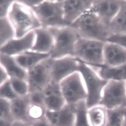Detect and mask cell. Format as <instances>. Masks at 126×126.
<instances>
[{"instance_id": "6da1fadb", "label": "cell", "mask_w": 126, "mask_h": 126, "mask_svg": "<svg viewBox=\"0 0 126 126\" xmlns=\"http://www.w3.org/2000/svg\"><path fill=\"white\" fill-rule=\"evenodd\" d=\"M80 38L107 42L113 33L108 25L91 9L84 13L70 25Z\"/></svg>"}, {"instance_id": "7a4b0ae2", "label": "cell", "mask_w": 126, "mask_h": 126, "mask_svg": "<svg viewBox=\"0 0 126 126\" xmlns=\"http://www.w3.org/2000/svg\"><path fill=\"white\" fill-rule=\"evenodd\" d=\"M7 17L15 29L16 39L22 38L30 32L42 27L32 8L19 0L13 2Z\"/></svg>"}, {"instance_id": "3957f363", "label": "cell", "mask_w": 126, "mask_h": 126, "mask_svg": "<svg viewBox=\"0 0 126 126\" xmlns=\"http://www.w3.org/2000/svg\"><path fill=\"white\" fill-rule=\"evenodd\" d=\"M48 28L54 39V46L50 53L51 58L58 59L68 56L75 57V46L80 38L76 31L70 26Z\"/></svg>"}, {"instance_id": "277c9868", "label": "cell", "mask_w": 126, "mask_h": 126, "mask_svg": "<svg viewBox=\"0 0 126 126\" xmlns=\"http://www.w3.org/2000/svg\"><path fill=\"white\" fill-rule=\"evenodd\" d=\"M64 0H43L31 8L42 27H60L67 26L64 21Z\"/></svg>"}, {"instance_id": "5b68a950", "label": "cell", "mask_w": 126, "mask_h": 126, "mask_svg": "<svg viewBox=\"0 0 126 126\" xmlns=\"http://www.w3.org/2000/svg\"><path fill=\"white\" fill-rule=\"evenodd\" d=\"M79 61V72L81 73L87 92L88 109L99 105L103 91L108 81L101 78L89 65Z\"/></svg>"}, {"instance_id": "8992f818", "label": "cell", "mask_w": 126, "mask_h": 126, "mask_svg": "<svg viewBox=\"0 0 126 126\" xmlns=\"http://www.w3.org/2000/svg\"><path fill=\"white\" fill-rule=\"evenodd\" d=\"M106 42L79 38L74 48V57L88 65H104V48Z\"/></svg>"}, {"instance_id": "52a82bcc", "label": "cell", "mask_w": 126, "mask_h": 126, "mask_svg": "<svg viewBox=\"0 0 126 126\" xmlns=\"http://www.w3.org/2000/svg\"><path fill=\"white\" fill-rule=\"evenodd\" d=\"M59 85L62 94L68 104L74 106L80 102L87 100V89L82 76L79 71L62 80Z\"/></svg>"}, {"instance_id": "ba28073f", "label": "cell", "mask_w": 126, "mask_h": 126, "mask_svg": "<svg viewBox=\"0 0 126 126\" xmlns=\"http://www.w3.org/2000/svg\"><path fill=\"white\" fill-rule=\"evenodd\" d=\"M53 60L50 57L27 71V81L30 93L42 92L52 81Z\"/></svg>"}, {"instance_id": "9c48e42d", "label": "cell", "mask_w": 126, "mask_h": 126, "mask_svg": "<svg viewBox=\"0 0 126 126\" xmlns=\"http://www.w3.org/2000/svg\"><path fill=\"white\" fill-rule=\"evenodd\" d=\"M99 105L107 110L126 109V81H108L103 91Z\"/></svg>"}, {"instance_id": "30bf717a", "label": "cell", "mask_w": 126, "mask_h": 126, "mask_svg": "<svg viewBox=\"0 0 126 126\" xmlns=\"http://www.w3.org/2000/svg\"><path fill=\"white\" fill-rule=\"evenodd\" d=\"M79 64L78 59L71 56L53 59L52 64V80L59 83L65 78L79 71Z\"/></svg>"}, {"instance_id": "8fae6325", "label": "cell", "mask_w": 126, "mask_h": 126, "mask_svg": "<svg viewBox=\"0 0 126 126\" xmlns=\"http://www.w3.org/2000/svg\"><path fill=\"white\" fill-rule=\"evenodd\" d=\"M36 38V34L33 30L22 38L11 40L0 47V53L14 56L30 51L35 43Z\"/></svg>"}, {"instance_id": "7c38bea8", "label": "cell", "mask_w": 126, "mask_h": 126, "mask_svg": "<svg viewBox=\"0 0 126 126\" xmlns=\"http://www.w3.org/2000/svg\"><path fill=\"white\" fill-rule=\"evenodd\" d=\"M121 0H93V11L108 25H110L121 8Z\"/></svg>"}, {"instance_id": "4fadbf2b", "label": "cell", "mask_w": 126, "mask_h": 126, "mask_svg": "<svg viewBox=\"0 0 126 126\" xmlns=\"http://www.w3.org/2000/svg\"><path fill=\"white\" fill-rule=\"evenodd\" d=\"M42 93L45 106L48 111H59L67 104L59 83L53 80L42 91Z\"/></svg>"}, {"instance_id": "5bb4252c", "label": "cell", "mask_w": 126, "mask_h": 126, "mask_svg": "<svg viewBox=\"0 0 126 126\" xmlns=\"http://www.w3.org/2000/svg\"><path fill=\"white\" fill-rule=\"evenodd\" d=\"M93 0H67L63 1L64 21L70 26L80 16L92 7Z\"/></svg>"}, {"instance_id": "9a60e30c", "label": "cell", "mask_w": 126, "mask_h": 126, "mask_svg": "<svg viewBox=\"0 0 126 126\" xmlns=\"http://www.w3.org/2000/svg\"><path fill=\"white\" fill-rule=\"evenodd\" d=\"M45 118L54 126H74L76 113L74 106L67 104L59 111L47 110Z\"/></svg>"}, {"instance_id": "2e32d148", "label": "cell", "mask_w": 126, "mask_h": 126, "mask_svg": "<svg viewBox=\"0 0 126 126\" xmlns=\"http://www.w3.org/2000/svg\"><path fill=\"white\" fill-rule=\"evenodd\" d=\"M104 65L110 67L126 65V48L114 43L105 42Z\"/></svg>"}, {"instance_id": "e0dca14e", "label": "cell", "mask_w": 126, "mask_h": 126, "mask_svg": "<svg viewBox=\"0 0 126 126\" xmlns=\"http://www.w3.org/2000/svg\"><path fill=\"white\" fill-rule=\"evenodd\" d=\"M34 31L36 34V40L30 51L41 53H51L54 46V39L49 29L42 27Z\"/></svg>"}, {"instance_id": "ac0fdd59", "label": "cell", "mask_w": 126, "mask_h": 126, "mask_svg": "<svg viewBox=\"0 0 126 126\" xmlns=\"http://www.w3.org/2000/svg\"><path fill=\"white\" fill-rule=\"evenodd\" d=\"M88 65L104 80L108 81H126V65L110 67L104 65Z\"/></svg>"}, {"instance_id": "d6986e66", "label": "cell", "mask_w": 126, "mask_h": 126, "mask_svg": "<svg viewBox=\"0 0 126 126\" xmlns=\"http://www.w3.org/2000/svg\"><path fill=\"white\" fill-rule=\"evenodd\" d=\"M13 57L17 64L28 71L40 62L51 57V53H41L28 51Z\"/></svg>"}, {"instance_id": "ffe728a7", "label": "cell", "mask_w": 126, "mask_h": 126, "mask_svg": "<svg viewBox=\"0 0 126 126\" xmlns=\"http://www.w3.org/2000/svg\"><path fill=\"white\" fill-rule=\"evenodd\" d=\"M0 62L10 79H17L27 81V71L17 64L13 57L0 53Z\"/></svg>"}, {"instance_id": "44dd1931", "label": "cell", "mask_w": 126, "mask_h": 126, "mask_svg": "<svg viewBox=\"0 0 126 126\" xmlns=\"http://www.w3.org/2000/svg\"><path fill=\"white\" fill-rule=\"evenodd\" d=\"M30 104L29 94L25 97H18L11 101V114L14 121L29 123L28 120L27 112Z\"/></svg>"}, {"instance_id": "7402d4cb", "label": "cell", "mask_w": 126, "mask_h": 126, "mask_svg": "<svg viewBox=\"0 0 126 126\" xmlns=\"http://www.w3.org/2000/svg\"><path fill=\"white\" fill-rule=\"evenodd\" d=\"M87 116L90 126H106L107 110L103 106L97 105L88 109Z\"/></svg>"}, {"instance_id": "603a6c76", "label": "cell", "mask_w": 126, "mask_h": 126, "mask_svg": "<svg viewBox=\"0 0 126 126\" xmlns=\"http://www.w3.org/2000/svg\"><path fill=\"white\" fill-rule=\"evenodd\" d=\"M114 34H126V0H122L121 8L110 24Z\"/></svg>"}, {"instance_id": "cb8c5ba5", "label": "cell", "mask_w": 126, "mask_h": 126, "mask_svg": "<svg viewBox=\"0 0 126 126\" xmlns=\"http://www.w3.org/2000/svg\"><path fill=\"white\" fill-rule=\"evenodd\" d=\"M0 47L11 40L16 39L15 32L7 17L0 18Z\"/></svg>"}, {"instance_id": "d4e9b609", "label": "cell", "mask_w": 126, "mask_h": 126, "mask_svg": "<svg viewBox=\"0 0 126 126\" xmlns=\"http://www.w3.org/2000/svg\"><path fill=\"white\" fill-rule=\"evenodd\" d=\"M76 113V122L74 126H90L88 119L86 101L80 102L74 105Z\"/></svg>"}, {"instance_id": "484cf974", "label": "cell", "mask_w": 126, "mask_h": 126, "mask_svg": "<svg viewBox=\"0 0 126 126\" xmlns=\"http://www.w3.org/2000/svg\"><path fill=\"white\" fill-rule=\"evenodd\" d=\"M47 111L45 105L32 104L30 102L27 112L28 122L32 124L45 118Z\"/></svg>"}, {"instance_id": "4316f807", "label": "cell", "mask_w": 126, "mask_h": 126, "mask_svg": "<svg viewBox=\"0 0 126 126\" xmlns=\"http://www.w3.org/2000/svg\"><path fill=\"white\" fill-rule=\"evenodd\" d=\"M124 108H119L107 110L106 126H122L124 116Z\"/></svg>"}, {"instance_id": "83f0119b", "label": "cell", "mask_w": 126, "mask_h": 126, "mask_svg": "<svg viewBox=\"0 0 126 126\" xmlns=\"http://www.w3.org/2000/svg\"><path fill=\"white\" fill-rule=\"evenodd\" d=\"M11 85L18 97H25L29 94V89L27 82L25 80L11 79Z\"/></svg>"}, {"instance_id": "f1b7e54d", "label": "cell", "mask_w": 126, "mask_h": 126, "mask_svg": "<svg viewBox=\"0 0 126 126\" xmlns=\"http://www.w3.org/2000/svg\"><path fill=\"white\" fill-rule=\"evenodd\" d=\"M0 120L13 123L14 122L11 111V101L0 98Z\"/></svg>"}, {"instance_id": "f546056e", "label": "cell", "mask_w": 126, "mask_h": 126, "mask_svg": "<svg viewBox=\"0 0 126 126\" xmlns=\"http://www.w3.org/2000/svg\"><path fill=\"white\" fill-rule=\"evenodd\" d=\"M18 97L11 87L10 80L0 85V98L12 101Z\"/></svg>"}, {"instance_id": "4dcf8cb0", "label": "cell", "mask_w": 126, "mask_h": 126, "mask_svg": "<svg viewBox=\"0 0 126 126\" xmlns=\"http://www.w3.org/2000/svg\"><path fill=\"white\" fill-rule=\"evenodd\" d=\"M107 42L116 44L126 48V34H113L108 39Z\"/></svg>"}, {"instance_id": "1f68e13d", "label": "cell", "mask_w": 126, "mask_h": 126, "mask_svg": "<svg viewBox=\"0 0 126 126\" xmlns=\"http://www.w3.org/2000/svg\"><path fill=\"white\" fill-rule=\"evenodd\" d=\"M0 18L7 17L10 8L14 2V0H0Z\"/></svg>"}, {"instance_id": "d6a6232c", "label": "cell", "mask_w": 126, "mask_h": 126, "mask_svg": "<svg viewBox=\"0 0 126 126\" xmlns=\"http://www.w3.org/2000/svg\"><path fill=\"white\" fill-rule=\"evenodd\" d=\"M29 97L30 102L31 103L45 105L42 92L30 93Z\"/></svg>"}, {"instance_id": "836d02e7", "label": "cell", "mask_w": 126, "mask_h": 126, "mask_svg": "<svg viewBox=\"0 0 126 126\" xmlns=\"http://www.w3.org/2000/svg\"><path fill=\"white\" fill-rule=\"evenodd\" d=\"M0 85H2L10 79L7 71L3 68V66L0 65Z\"/></svg>"}, {"instance_id": "e575fe53", "label": "cell", "mask_w": 126, "mask_h": 126, "mask_svg": "<svg viewBox=\"0 0 126 126\" xmlns=\"http://www.w3.org/2000/svg\"><path fill=\"white\" fill-rule=\"evenodd\" d=\"M31 124L32 126H54L49 123L45 117Z\"/></svg>"}, {"instance_id": "d590c367", "label": "cell", "mask_w": 126, "mask_h": 126, "mask_svg": "<svg viewBox=\"0 0 126 126\" xmlns=\"http://www.w3.org/2000/svg\"><path fill=\"white\" fill-rule=\"evenodd\" d=\"M20 2L30 8L35 7L42 2L43 0H19Z\"/></svg>"}, {"instance_id": "8d00e7d4", "label": "cell", "mask_w": 126, "mask_h": 126, "mask_svg": "<svg viewBox=\"0 0 126 126\" xmlns=\"http://www.w3.org/2000/svg\"><path fill=\"white\" fill-rule=\"evenodd\" d=\"M11 126H32V124L28 122L15 121L11 124Z\"/></svg>"}, {"instance_id": "74e56055", "label": "cell", "mask_w": 126, "mask_h": 126, "mask_svg": "<svg viewBox=\"0 0 126 126\" xmlns=\"http://www.w3.org/2000/svg\"><path fill=\"white\" fill-rule=\"evenodd\" d=\"M0 126H11L12 123L3 121L2 120H0Z\"/></svg>"}, {"instance_id": "f35d334b", "label": "cell", "mask_w": 126, "mask_h": 126, "mask_svg": "<svg viewBox=\"0 0 126 126\" xmlns=\"http://www.w3.org/2000/svg\"><path fill=\"white\" fill-rule=\"evenodd\" d=\"M122 126H126V110L125 111Z\"/></svg>"}]
</instances>
